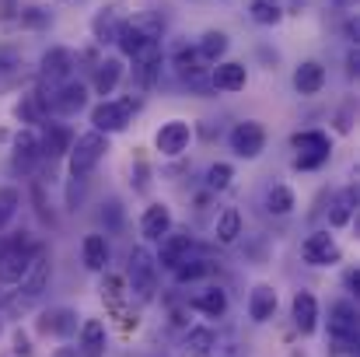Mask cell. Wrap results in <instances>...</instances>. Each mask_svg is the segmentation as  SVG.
I'll return each instance as SVG.
<instances>
[{
	"instance_id": "obj_1",
	"label": "cell",
	"mask_w": 360,
	"mask_h": 357,
	"mask_svg": "<svg viewBox=\"0 0 360 357\" xmlns=\"http://www.w3.org/2000/svg\"><path fill=\"white\" fill-rule=\"evenodd\" d=\"M49 273H53V266H49V252H35V259H32V266H28V273H25V280L18 284L21 291H14L7 301H4V315L7 319H21V315H28L39 301H42V294H46V287H49Z\"/></svg>"
},
{
	"instance_id": "obj_2",
	"label": "cell",
	"mask_w": 360,
	"mask_h": 357,
	"mask_svg": "<svg viewBox=\"0 0 360 357\" xmlns=\"http://www.w3.org/2000/svg\"><path fill=\"white\" fill-rule=\"evenodd\" d=\"M357 337H360V319H357V305L350 298H340L329 305V354L343 357L357 351Z\"/></svg>"
},
{
	"instance_id": "obj_3",
	"label": "cell",
	"mask_w": 360,
	"mask_h": 357,
	"mask_svg": "<svg viewBox=\"0 0 360 357\" xmlns=\"http://www.w3.org/2000/svg\"><path fill=\"white\" fill-rule=\"evenodd\" d=\"M105 154H109V137H105V133H98V130L81 133V137L70 144V151H67L70 175H88V172H95Z\"/></svg>"
},
{
	"instance_id": "obj_4",
	"label": "cell",
	"mask_w": 360,
	"mask_h": 357,
	"mask_svg": "<svg viewBox=\"0 0 360 357\" xmlns=\"http://www.w3.org/2000/svg\"><path fill=\"white\" fill-rule=\"evenodd\" d=\"M126 280H129V298H136V301H150L154 298V291H158V263H154V256L143 245L129 249Z\"/></svg>"
},
{
	"instance_id": "obj_5",
	"label": "cell",
	"mask_w": 360,
	"mask_h": 357,
	"mask_svg": "<svg viewBox=\"0 0 360 357\" xmlns=\"http://www.w3.org/2000/svg\"><path fill=\"white\" fill-rule=\"evenodd\" d=\"M290 147H294V165L311 172V168H322L333 154V144L322 130H297L290 137Z\"/></svg>"
},
{
	"instance_id": "obj_6",
	"label": "cell",
	"mask_w": 360,
	"mask_h": 357,
	"mask_svg": "<svg viewBox=\"0 0 360 357\" xmlns=\"http://www.w3.org/2000/svg\"><path fill=\"white\" fill-rule=\"evenodd\" d=\"M35 252H39V249H35V245H28L25 238H14V242L0 245V284L18 287V284L25 280V273H28V266H32Z\"/></svg>"
},
{
	"instance_id": "obj_7",
	"label": "cell",
	"mask_w": 360,
	"mask_h": 357,
	"mask_svg": "<svg viewBox=\"0 0 360 357\" xmlns=\"http://www.w3.org/2000/svg\"><path fill=\"white\" fill-rule=\"evenodd\" d=\"M136 113V102L133 99H102L95 109H91V126L98 133H122L129 126V119Z\"/></svg>"
},
{
	"instance_id": "obj_8",
	"label": "cell",
	"mask_w": 360,
	"mask_h": 357,
	"mask_svg": "<svg viewBox=\"0 0 360 357\" xmlns=\"http://www.w3.org/2000/svg\"><path fill=\"white\" fill-rule=\"evenodd\" d=\"M301 259L308 266H336L343 259V249L329 232H311L301 242Z\"/></svg>"
},
{
	"instance_id": "obj_9",
	"label": "cell",
	"mask_w": 360,
	"mask_h": 357,
	"mask_svg": "<svg viewBox=\"0 0 360 357\" xmlns=\"http://www.w3.org/2000/svg\"><path fill=\"white\" fill-rule=\"evenodd\" d=\"M228 144H231V151H235L238 158L252 161V158H259V154L266 151V130H262V123L245 119V123H238V126L228 133Z\"/></svg>"
},
{
	"instance_id": "obj_10",
	"label": "cell",
	"mask_w": 360,
	"mask_h": 357,
	"mask_svg": "<svg viewBox=\"0 0 360 357\" xmlns=\"http://www.w3.org/2000/svg\"><path fill=\"white\" fill-rule=\"evenodd\" d=\"M74 53L67 49V46H53V49H46L42 53V60H39V77H42V84H63V81H70V74H74Z\"/></svg>"
},
{
	"instance_id": "obj_11",
	"label": "cell",
	"mask_w": 360,
	"mask_h": 357,
	"mask_svg": "<svg viewBox=\"0 0 360 357\" xmlns=\"http://www.w3.org/2000/svg\"><path fill=\"white\" fill-rule=\"evenodd\" d=\"M189 140H193V126H189L186 119H172V123H165V126L158 130L154 147H158L165 158H179V154L189 147Z\"/></svg>"
},
{
	"instance_id": "obj_12",
	"label": "cell",
	"mask_w": 360,
	"mask_h": 357,
	"mask_svg": "<svg viewBox=\"0 0 360 357\" xmlns=\"http://www.w3.org/2000/svg\"><path fill=\"white\" fill-rule=\"evenodd\" d=\"M122 21H126V0H112V4H105L98 14H95V21H91V32H95V42H116V35H120Z\"/></svg>"
},
{
	"instance_id": "obj_13",
	"label": "cell",
	"mask_w": 360,
	"mask_h": 357,
	"mask_svg": "<svg viewBox=\"0 0 360 357\" xmlns=\"http://www.w3.org/2000/svg\"><path fill=\"white\" fill-rule=\"evenodd\" d=\"M290 319H294V330H297L301 337H308V333L319 330V301H315L311 291H297V294H294V301H290Z\"/></svg>"
},
{
	"instance_id": "obj_14",
	"label": "cell",
	"mask_w": 360,
	"mask_h": 357,
	"mask_svg": "<svg viewBox=\"0 0 360 357\" xmlns=\"http://www.w3.org/2000/svg\"><path fill=\"white\" fill-rule=\"evenodd\" d=\"M109 351V330L102 319H84L81 322V340H77V354L81 357H105Z\"/></svg>"
},
{
	"instance_id": "obj_15",
	"label": "cell",
	"mask_w": 360,
	"mask_h": 357,
	"mask_svg": "<svg viewBox=\"0 0 360 357\" xmlns=\"http://www.w3.org/2000/svg\"><path fill=\"white\" fill-rule=\"evenodd\" d=\"M189 252H193V238L186 235V232H168V235L161 238V249H158L154 263L165 266V270H175Z\"/></svg>"
},
{
	"instance_id": "obj_16",
	"label": "cell",
	"mask_w": 360,
	"mask_h": 357,
	"mask_svg": "<svg viewBox=\"0 0 360 357\" xmlns=\"http://www.w3.org/2000/svg\"><path fill=\"white\" fill-rule=\"evenodd\" d=\"M248 84V70H245V63L238 60H228V63H217L214 70H210V88H217V92H228V95H235Z\"/></svg>"
},
{
	"instance_id": "obj_17",
	"label": "cell",
	"mask_w": 360,
	"mask_h": 357,
	"mask_svg": "<svg viewBox=\"0 0 360 357\" xmlns=\"http://www.w3.org/2000/svg\"><path fill=\"white\" fill-rule=\"evenodd\" d=\"M172 211L165 207V203H150L147 211H143V218H140V235L147 238V242H161V238L172 232Z\"/></svg>"
},
{
	"instance_id": "obj_18",
	"label": "cell",
	"mask_w": 360,
	"mask_h": 357,
	"mask_svg": "<svg viewBox=\"0 0 360 357\" xmlns=\"http://www.w3.org/2000/svg\"><path fill=\"white\" fill-rule=\"evenodd\" d=\"M70 144H74V133H70L67 123H46V137L39 140L42 158H49V161H53V158H67Z\"/></svg>"
},
{
	"instance_id": "obj_19",
	"label": "cell",
	"mask_w": 360,
	"mask_h": 357,
	"mask_svg": "<svg viewBox=\"0 0 360 357\" xmlns=\"http://www.w3.org/2000/svg\"><path fill=\"white\" fill-rule=\"evenodd\" d=\"M122 81V60L116 56H109V60H98L95 63V74H91V88H95V95H112L116 88H120Z\"/></svg>"
},
{
	"instance_id": "obj_20",
	"label": "cell",
	"mask_w": 360,
	"mask_h": 357,
	"mask_svg": "<svg viewBox=\"0 0 360 357\" xmlns=\"http://www.w3.org/2000/svg\"><path fill=\"white\" fill-rule=\"evenodd\" d=\"M276 315V291L269 284H255L248 294V319L252 322H269Z\"/></svg>"
},
{
	"instance_id": "obj_21",
	"label": "cell",
	"mask_w": 360,
	"mask_h": 357,
	"mask_svg": "<svg viewBox=\"0 0 360 357\" xmlns=\"http://www.w3.org/2000/svg\"><path fill=\"white\" fill-rule=\"evenodd\" d=\"M39 333L46 337H74L77 333V312L74 308H53L39 319Z\"/></svg>"
},
{
	"instance_id": "obj_22",
	"label": "cell",
	"mask_w": 360,
	"mask_h": 357,
	"mask_svg": "<svg viewBox=\"0 0 360 357\" xmlns=\"http://www.w3.org/2000/svg\"><path fill=\"white\" fill-rule=\"evenodd\" d=\"M294 88H297V95H319L326 88V67L319 60H304L294 70Z\"/></svg>"
},
{
	"instance_id": "obj_23",
	"label": "cell",
	"mask_w": 360,
	"mask_h": 357,
	"mask_svg": "<svg viewBox=\"0 0 360 357\" xmlns=\"http://www.w3.org/2000/svg\"><path fill=\"white\" fill-rule=\"evenodd\" d=\"M357 186H347V189H340L336 193V200H333V207H329V225L333 228H347L350 221H354V214H357Z\"/></svg>"
},
{
	"instance_id": "obj_24",
	"label": "cell",
	"mask_w": 360,
	"mask_h": 357,
	"mask_svg": "<svg viewBox=\"0 0 360 357\" xmlns=\"http://www.w3.org/2000/svg\"><path fill=\"white\" fill-rule=\"evenodd\" d=\"M42 158V147H39V137L32 133V130H21L18 137H14V168H21V172H28L35 161Z\"/></svg>"
},
{
	"instance_id": "obj_25",
	"label": "cell",
	"mask_w": 360,
	"mask_h": 357,
	"mask_svg": "<svg viewBox=\"0 0 360 357\" xmlns=\"http://www.w3.org/2000/svg\"><path fill=\"white\" fill-rule=\"evenodd\" d=\"M126 25L133 28V32H140L143 39H165V18L158 14V11H133V14H126Z\"/></svg>"
},
{
	"instance_id": "obj_26",
	"label": "cell",
	"mask_w": 360,
	"mask_h": 357,
	"mask_svg": "<svg viewBox=\"0 0 360 357\" xmlns=\"http://www.w3.org/2000/svg\"><path fill=\"white\" fill-rule=\"evenodd\" d=\"M81 259H84V266H88L91 273L109 270V245H105V238L102 235L84 238V242H81Z\"/></svg>"
},
{
	"instance_id": "obj_27",
	"label": "cell",
	"mask_w": 360,
	"mask_h": 357,
	"mask_svg": "<svg viewBox=\"0 0 360 357\" xmlns=\"http://www.w3.org/2000/svg\"><path fill=\"white\" fill-rule=\"evenodd\" d=\"M228 46H231V39L221 32V28H210V32H203V39H200V60L203 63H221L224 60V53H228Z\"/></svg>"
},
{
	"instance_id": "obj_28",
	"label": "cell",
	"mask_w": 360,
	"mask_h": 357,
	"mask_svg": "<svg viewBox=\"0 0 360 357\" xmlns=\"http://www.w3.org/2000/svg\"><path fill=\"white\" fill-rule=\"evenodd\" d=\"M196 312H203V315H210V319H221L224 312H228V294L221 291V287H207V291H200V294H193V301H189Z\"/></svg>"
},
{
	"instance_id": "obj_29",
	"label": "cell",
	"mask_w": 360,
	"mask_h": 357,
	"mask_svg": "<svg viewBox=\"0 0 360 357\" xmlns=\"http://www.w3.org/2000/svg\"><path fill=\"white\" fill-rule=\"evenodd\" d=\"M210 347H214V330H207V326H193L182 337V357H207Z\"/></svg>"
},
{
	"instance_id": "obj_30",
	"label": "cell",
	"mask_w": 360,
	"mask_h": 357,
	"mask_svg": "<svg viewBox=\"0 0 360 357\" xmlns=\"http://www.w3.org/2000/svg\"><path fill=\"white\" fill-rule=\"evenodd\" d=\"M294 207H297V200H294V189H290V186H283V182L269 186V193H266V211H269L273 218H287Z\"/></svg>"
},
{
	"instance_id": "obj_31",
	"label": "cell",
	"mask_w": 360,
	"mask_h": 357,
	"mask_svg": "<svg viewBox=\"0 0 360 357\" xmlns=\"http://www.w3.org/2000/svg\"><path fill=\"white\" fill-rule=\"evenodd\" d=\"M248 14H252L255 25H266V28H273V25L283 21L280 0H248Z\"/></svg>"
},
{
	"instance_id": "obj_32",
	"label": "cell",
	"mask_w": 360,
	"mask_h": 357,
	"mask_svg": "<svg viewBox=\"0 0 360 357\" xmlns=\"http://www.w3.org/2000/svg\"><path fill=\"white\" fill-rule=\"evenodd\" d=\"M18 119L21 123H46V116H49V109H46V102H42V95L39 92H28V95H21V102H18Z\"/></svg>"
},
{
	"instance_id": "obj_33",
	"label": "cell",
	"mask_w": 360,
	"mask_h": 357,
	"mask_svg": "<svg viewBox=\"0 0 360 357\" xmlns=\"http://www.w3.org/2000/svg\"><path fill=\"white\" fill-rule=\"evenodd\" d=\"M217 242L221 245H231V242H238L241 235V214H238V207H224L221 211V218H217Z\"/></svg>"
},
{
	"instance_id": "obj_34",
	"label": "cell",
	"mask_w": 360,
	"mask_h": 357,
	"mask_svg": "<svg viewBox=\"0 0 360 357\" xmlns=\"http://www.w3.org/2000/svg\"><path fill=\"white\" fill-rule=\"evenodd\" d=\"M172 273H175V280H179V284H193V280H200V277H207V273H210V263H207V259H193V256H186Z\"/></svg>"
},
{
	"instance_id": "obj_35",
	"label": "cell",
	"mask_w": 360,
	"mask_h": 357,
	"mask_svg": "<svg viewBox=\"0 0 360 357\" xmlns=\"http://www.w3.org/2000/svg\"><path fill=\"white\" fill-rule=\"evenodd\" d=\"M18 207H21V193L14 186H0V228H7L14 221Z\"/></svg>"
},
{
	"instance_id": "obj_36",
	"label": "cell",
	"mask_w": 360,
	"mask_h": 357,
	"mask_svg": "<svg viewBox=\"0 0 360 357\" xmlns=\"http://www.w3.org/2000/svg\"><path fill=\"white\" fill-rule=\"evenodd\" d=\"M231 179H235V168H231L228 161H217V165H210V168H207V186H210L214 193L228 189V186H231Z\"/></svg>"
},
{
	"instance_id": "obj_37",
	"label": "cell",
	"mask_w": 360,
	"mask_h": 357,
	"mask_svg": "<svg viewBox=\"0 0 360 357\" xmlns=\"http://www.w3.org/2000/svg\"><path fill=\"white\" fill-rule=\"evenodd\" d=\"M207 357H245V351L235 337H214V347Z\"/></svg>"
},
{
	"instance_id": "obj_38",
	"label": "cell",
	"mask_w": 360,
	"mask_h": 357,
	"mask_svg": "<svg viewBox=\"0 0 360 357\" xmlns=\"http://www.w3.org/2000/svg\"><path fill=\"white\" fill-rule=\"evenodd\" d=\"M53 21V14L46 11V7H28V11H21V25L25 28H46Z\"/></svg>"
},
{
	"instance_id": "obj_39",
	"label": "cell",
	"mask_w": 360,
	"mask_h": 357,
	"mask_svg": "<svg viewBox=\"0 0 360 357\" xmlns=\"http://www.w3.org/2000/svg\"><path fill=\"white\" fill-rule=\"evenodd\" d=\"M18 67H21V60H18V53H11V49H0V88L18 74Z\"/></svg>"
},
{
	"instance_id": "obj_40",
	"label": "cell",
	"mask_w": 360,
	"mask_h": 357,
	"mask_svg": "<svg viewBox=\"0 0 360 357\" xmlns=\"http://www.w3.org/2000/svg\"><path fill=\"white\" fill-rule=\"evenodd\" d=\"M14 354L18 357H32V344H28V337H25V333H14Z\"/></svg>"
},
{
	"instance_id": "obj_41",
	"label": "cell",
	"mask_w": 360,
	"mask_h": 357,
	"mask_svg": "<svg viewBox=\"0 0 360 357\" xmlns=\"http://www.w3.org/2000/svg\"><path fill=\"white\" fill-rule=\"evenodd\" d=\"M357 67H360V53L357 49H350V53H347V74L357 77Z\"/></svg>"
},
{
	"instance_id": "obj_42",
	"label": "cell",
	"mask_w": 360,
	"mask_h": 357,
	"mask_svg": "<svg viewBox=\"0 0 360 357\" xmlns=\"http://www.w3.org/2000/svg\"><path fill=\"white\" fill-rule=\"evenodd\" d=\"M350 126H354V123H350V106H347V109L340 113V133H350Z\"/></svg>"
},
{
	"instance_id": "obj_43",
	"label": "cell",
	"mask_w": 360,
	"mask_h": 357,
	"mask_svg": "<svg viewBox=\"0 0 360 357\" xmlns=\"http://www.w3.org/2000/svg\"><path fill=\"white\" fill-rule=\"evenodd\" d=\"M53 357H81V354H77V347H60Z\"/></svg>"
},
{
	"instance_id": "obj_44",
	"label": "cell",
	"mask_w": 360,
	"mask_h": 357,
	"mask_svg": "<svg viewBox=\"0 0 360 357\" xmlns=\"http://www.w3.org/2000/svg\"><path fill=\"white\" fill-rule=\"evenodd\" d=\"M329 4H336V7H350L354 0H329Z\"/></svg>"
},
{
	"instance_id": "obj_45",
	"label": "cell",
	"mask_w": 360,
	"mask_h": 357,
	"mask_svg": "<svg viewBox=\"0 0 360 357\" xmlns=\"http://www.w3.org/2000/svg\"><path fill=\"white\" fill-rule=\"evenodd\" d=\"M4 144H7V130L0 126V147H4Z\"/></svg>"
}]
</instances>
